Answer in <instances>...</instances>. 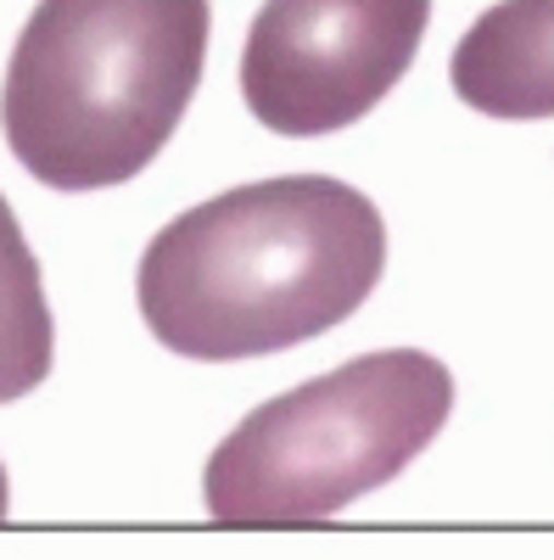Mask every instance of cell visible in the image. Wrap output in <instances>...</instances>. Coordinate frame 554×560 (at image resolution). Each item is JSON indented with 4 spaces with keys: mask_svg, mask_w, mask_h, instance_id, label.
Returning <instances> with one entry per match:
<instances>
[{
    "mask_svg": "<svg viewBox=\"0 0 554 560\" xmlns=\"http://www.w3.org/2000/svg\"><path fill=\"white\" fill-rule=\"evenodd\" d=\"M432 0H263L241 51V96L274 135L358 124L414 68Z\"/></svg>",
    "mask_w": 554,
    "mask_h": 560,
    "instance_id": "277c9868",
    "label": "cell"
},
{
    "mask_svg": "<svg viewBox=\"0 0 554 560\" xmlns=\"http://www.w3.org/2000/svg\"><path fill=\"white\" fill-rule=\"evenodd\" d=\"M387 269V224L364 191L286 174L168 219L141 253L146 331L185 359H263L342 325Z\"/></svg>",
    "mask_w": 554,
    "mask_h": 560,
    "instance_id": "6da1fadb",
    "label": "cell"
},
{
    "mask_svg": "<svg viewBox=\"0 0 554 560\" xmlns=\"http://www.w3.org/2000/svg\"><path fill=\"white\" fill-rule=\"evenodd\" d=\"M208 28V0H39L0 84L12 158L51 191L134 179L197 96Z\"/></svg>",
    "mask_w": 554,
    "mask_h": 560,
    "instance_id": "7a4b0ae2",
    "label": "cell"
},
{
    "mask_svg": "<svg viewBox=\"0 0 554 560\" xmlns=\"http://www.w3.org/2000/svg\"><path fill=\"white\" fill-rule=\"evenodd\" d=\"M57 325L39 287V258L28 253L12 202L0 197V404L34 393L51 376Z\"/></svg>",
    "mask_w": 554,
    "mask_h": 560,
    "instance_id": "8992f818",
    "label": "cell"
},
{
    "mask_svg": "<svg viewBox=\"0 0 554 560\" xmlns=\"http://www.w3.org/2000/svg\"><path fill=\"white\" fill-rule=\"evenodd\" d=\"M459 102L487 118H554V0H498L448 57Z\"/></svg>",
    "mask_w": 554,
    "mask_h": 560,
    "instance_id": "5b68a950",
    "label": "cell"
},
{
    "mask_svg": "<svg viewBox=\"0 0 554 560\" xmlns=\"http://www.w3.org/2000/svg\"><path fill=\"white\" fill-rule=\"evenodd\" d=\"M7 504H12V482H7V471H0V522H7Z\"/></svg>",
    "mask_w": 554,
    "mask_h": 560,
    "instance_id": "52a82bcc",
    "label": "cell"
},
{
    "mask_svg": "<svg viewBox=\"0 0 554 560\" xmlns=\"http://www.w3.org/2000/svg\"><path fill=\"white\" fill-rule=\"evenodd\" d=\"M453 409L443 359L387 348L347 359L319 382L258 404L229 432L202 477L224 527H308L387 488L421 459Z\"/></svg>",
    "mask_w": 554,
    "mask_h": 560,
    "instance_id": "3957f363",
    "label": "cell"
}]
</instances>
